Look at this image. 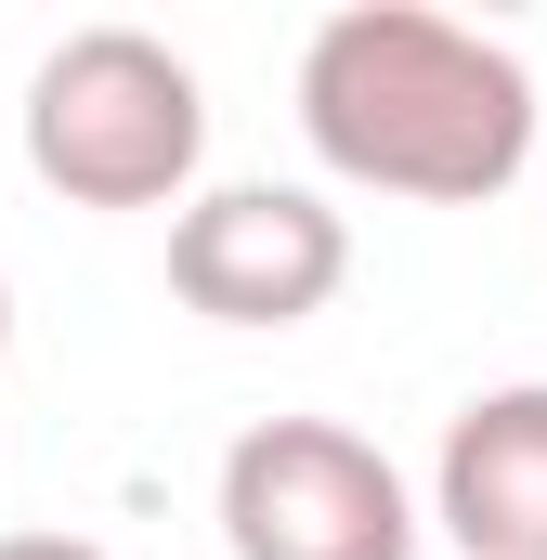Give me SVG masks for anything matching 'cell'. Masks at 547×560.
Here are the masks:
<instances>
[{
	"mask_svg": "<svg viewBox=\"0 0 547 560\" xmlns=\"http://www.w3.org/2000/svg\"><path fill=\"white\" fill-rule=\"evenodd\" d=\"M300 143L417 209H496L535 170V66L456 13L352 0L300 39Z\"/></svg>",
	"mask_w": 547,
	"mask_h": 560,
	"instance_id": "cell-1",
	"label": "cell"
},
{
	"mask_svg": "<svg viewBox=\"0 0 547 560\" xmlns=\"http://www.w3.org/2000/svg\"><path fill=\"white\" fill-rule=\"evenodd\" d=\"M196 156H209V92L170 39L143 26H79L39 52L26 79V170L66 209H196Z\"/></svg>",
	"mask_w": 547,
	"mask_h": 560,
	"instance_id": "cell-2",
	"label": "cell"
},
{
	"mask_svg": "<svg viewBox=\"0 0 547 560\" xmlns=\"http://www.w3.org/2000/svg\"><path fill=\"white\" fill-rule=\"evenodd\" d=\"M222 548L235 560H417V495L365 430L261 418L222 443Z\"/></svg>",
	"mask_w": 547,
	"mask_h": 560,
	"instance_id": "cell-3",
	"label": "cell"
},
{
	"mask_svg": "<svg viewBox=\"0 0 547 560\" xmlns=\"http://www.w3.org/2000/svg\"><path fill=\"white\" fill-rule=\"evenodd\" d=\"M352 287V222L313 183H209L170 222V300L209 326H313Z\"/></svg>",
	"mask_w": 547,
	"mask_h": 560,
	"instance_id": "cell-4",
	"label": "cell"
},
{
	"mask_svg": "<svg viewBox=\"0 0 547 560\" xmlns=\"http://www.w3.org/2000/svg\"><path fill=\"white\" fill-rule=\"evenodd\" d=\"M430 522L469 560H547V378L469 392L430 456Z\"/></svg>",
	"mask_w": 547,
	"mask_h": 560,
	"instance_id": "cell-5",
	"label": "cell"
},
{
	"mask_svg": "<svg viewBox=\"0 0 547 560\" xmlns=\"http://www.w3.org/2000/svg\"><path fill=\"white\" fill-rule=\"evenodd\" d=\"M0 560H105L92 535H0Z\"/></svg>",
	"mask_w": 547,
	"mask_h": 560,
	"instance_id": "cell-6",
	"label": "cell"
},
{
	"mask_svg": "<svg viewBox=\"0 0 547 560\" xmlns=\"http://www.w3.org/2000/svg\"><path fill=\"white\" fill-rule=\"evenodd\" d=\"M0 339H13V287H0Z\"/></svg>",
	"mask_w": 547,
	"mask_h": 560,
	"instance_id": "cell-7",
	"label": "cell"
}]
</instances>
